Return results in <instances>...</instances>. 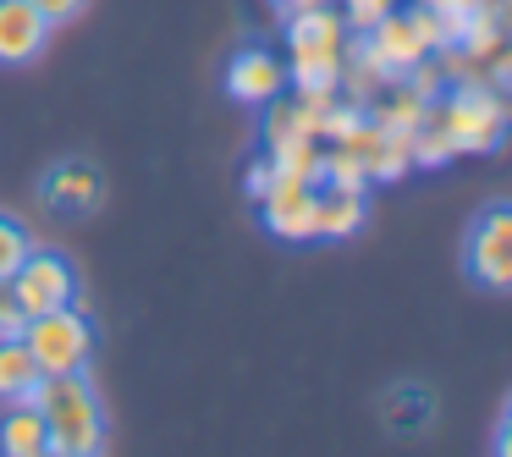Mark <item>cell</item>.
<instances>
[{"label":"cell","mask_w":512,"mask_h":457,"mask_svg":"<svg viewBox=\"0 0 512 457\" xmlns=\"http://www.w3.org/2000/svg\"><path fill=\"white\" fill-rule=\"evenodd\" d=\"M391 12H397V0H342V23H347V34H369V28L386 23Z\"/></svg>","instance_id":"cell-18"},{"label":"cell","mask_w":512,"mask_h":457,"mask_svg":"<svg viewBox=\"0 0 512 457\" xmlns=\"http://www.w3.org/2000/svg\"><path fill=\"white\" fill-rule=\"evenodd\" d=\"M23 325H28V314L12 292V276H0V336H23Z\"/></svg>","instance_id":"cell-19"},{"label":"cell","mask_w":512,"mask_h":457,"mask_svg":"<svg viewBox=\"0 0 512 457\" xmlns=\"http://www.w3.org/2000/svg\"><path fill=\"white\" fill-rule=\"evenodd\" d=\"M347 149L358 155V166H364V177H369V182H397L402 171L413 166L408 133H397V127L375 122V116H364V127H358V133L347 138Z\"/></svg>","instance_id":"cell-12"},{"label":"cell","mask_w":512,"mask_h":457,"mask_svg":"<svg viewBox=\"0 0 512 457\" xmlns=\"http://www.w3.org/2000/svg\"><path fill=\"white\" fill-rule=\"evenodd\" d=\"M226 94L237 105H270L276 94H287V61L265 45H248L226 61Z\"/></svg>","instance_id":"cell-11"},{"label":"cell","mask_w":512,"mask_h":457,"mask_svg":"<svg viewBox=\"0 0 512 457\" xmlns=\"http://www.w3.org/2000/svg\"><path fill=\"white\" fill-rule=\"evenodd\" d=\"M501 430H512V397H507V408H501Z\"/></svg>","instance_id":"cell-25"},{"label":"cell","mask_w":512,"mask_h":457,"mask_svg":"<svg viewBox=\"0 0 512 457\" xmlns=\"http://www.w3.org/2000/svg\"><path fill=\"white\" fill-rule=\"evenodd\" d=\"M276 6H281V17H287V12H309V6H331V0H276Z\"/></svg>","instance_id":"cell-23"},{"label":"cell","mask_w":512,"mask_h":457,"mask_svg":"<svg viewBox=\"0 0 512 457\" xmlns=\"http://www.w3.org/2000/svg\"><path fill=\"white\" fill-rule=\"evenodd\" d=\"M50 45V23L28 0H0V67H28Z\"/></svg>","instance_id":"cell-13"},{"label":"cell","mask_w":512,"mask_h":457,"mask_svg":"<svg viewBox=\"0 0 512 457\" xmlns=\"http://www.w3.org/2000/svg\"><path fill=\"white\" fill-rule=\"evenodd\" d=\"M39 457H78V452H56V446H45V452H39Z\"/></svg>","instance_id":"cell-26"},{"label":"cell","mask_w":512,"mask_h":457,"mask_svg":"<svg viewBox=\"0 0 512 457\" xmlns=\"http://www.w3.org/2000/svg\"><path fill=\"white\" fill-rule=\"evenodd\" d=\"M12 292L17 303H23V314L34 320V314H50V309H67V303L83 298V281L78 270H72L67 254H56V248H28V259L12 270Z\"/></svg>","instance_id":"cell-7"},{"label":"cell","mask_w":512,"mask_h":457,"mask_svg":"<svg viewBox=\"0 0 512 457\" xmlns=\"http://www.w3.org/2000/svg\"><path fill=\"white\" fill-rule=\"evenodd\" d=\"M39 199H45V210H56V215H94L100 199H105V177H100L94 160L67 155L39 177Z\"/></svg>","instance_id":"cell-9"},{"label":"cell","mask_w":512,"mask_h":457,"mask_svg":"<svg viewBox=\"0 0 512 457\" xmlns=\"http://www.w3.org/2000/svg\"><path fill=\"white\" fill-rule=\"evenodd\" d=\"M419 122L435 127V133L446 138L452 160L457 155H501V149H507V133H512L507 100H501V89H496V83H485L479 72L446 83V89L424 105Z\"/></svg>","instance_id":"cell-1"},{"label":"cell","mask_w":512,"mask_h":457,"mask_svg":"<svg viewBox=\"0 0 512 457\" xmlns=\"http://www.w3.org/2000/svg\"><path fill=\"white\" fill-rule=\"evenodd\" d=\"M364 221H369V188L314 177V199H309V237L314 243H342Z\"/></svg>","instance_id":"cell-8"},{"label":"cell","mask_w":512,"mask_h":457,"mask_svg":"<svg viewBox=\"0 0 512 457\" xmlns=\"http://www.w3.org/2000/svg\"><path fill=\"white\" fill-rule=\"evenodd\" d=\"M39 17H45L50 28H61V23H78L83 12H89V0H28Z\"/></svg>","instance_id":"cell-20"},{"label":"cell","mask_w":512,"mask_h":457,"mask_svg":"<svg viewBox=\"0 0 512 457\" xmlns=\"http://www.w3.org/2000/svg\"><path fill=\"white\" fill-rule=\"evenodd\" d=\"M364 45L375 50V61L391 72V78H408V72H413V67H424V61H430L435 50H446V23L430 12V6H419V0H413L408 12L397 6V12L386 17V23L369 28Z\"/></svg>","instance_id":"cell-4"},{"label":"cell","mask_w":512,"mask_h":457,"mask_svg":"<svg viewBox=\"0 0 512 457\" xmlns=\"http://www.w3.org/2000/svg\"><path fill=\"white\" fill-rule=\"evenodd\" d=\"M28 248H34L28 226L17 221V215H6V210H0V276H12V270L28 259Z\"/></svg>","instance_id":"cell-17"},{"label":"cell","mask_w":512,"mask_h":457,"mask_svg":"<svg viewBox=\"0 0 512 457\" xmlns=\"http://www.w3.org/2000/svg\"><path fill=\"white\" fill-rule=\"evenodd\" d=\"M45 446H50V435L34 402H6L0 408V457H39Z\"/></svg>","instance_id":"cell-16"},{"label":"cell","mask_w":512,"mask_h":457,"mask_svg":"<svg viewBox=\"0 0 512 457\" xmlns=\"http://www.w3.org/2000/svg\"><path fill=\"white\" fill-rule=\"evenodd\" d=\"M463 270L485 292H512V199H496L468 221Z\"/></svg>","instance_id":"cell-6"},{"label":"cell","mask_w":512,"mask_h":457,"mask_svg":"<svg viewBox=\"0 0 512 457\" xmlns=\"http://www.w3.org/2000/svg\"><path fill=\"white\" fill-rule=\"evenodd\" d=\"M39 380H45V369L28 353L23 336H0V402H34Z\"/></svg>","instance_id":"cell-15"},{"label":"cell","mask_w":512,"mask_h":457,"mask_svg":"<svg viewBox=\"0 0 512 457\" xmlns=\"http://www.w3.org/2000/svg\"><path fill=\"white\" fill-rule=\"evenodd\" d=\"M496 457H512V430H501V424H496Z\"/></svg>","instance_id":"cell-24"},{"label":"cell","mask_w":512,"mask_h":457,"mask_svg":"<svg viewBox=\"0 0 512 457\" xmlns=\"http://www.w3.org/2000/svg\"><path fill=\"white\" fill-rule=\"evenodd\" d=\"M309 199H314V177L276 171V182H270L265 199H259L265 232L281 237V243H314V237H309Z\"/></svg>","instance_id":"cell-10"},{"label":"cell","mask_w":512,"mask_h":457,"mask_svg":"<svg viewBox=\"0 0 512 457\" xmlns=\"http://www.w3.org/2000/svg\"><path fill=\"white\" fill-rule=\"evenodd\" d=\"M419 6H430L435 17L446 23V45H452V34H457V23H463V12L474 6V0H419Z\"/></svg>","instance_id":"cell-21"},{"label":"cell","mask_w":512,"mask_h":457,"mask_svg":"<svg viewBox=\"0 0 512 457\" xmlns=\"http://www.w3.org/2000/svg\"><path fill=\"white\" fill-rule=\"evenodd\" d=\"M23 342H28V353L39 358L45 375H83L89 358H94V325L78 303H67V309L34 314V320L23 325Z\"/></svg>","instance_id":"cell-5"},{"label":"cell","mask_w":512,"mask_h":457,"mask_svg":"<svg viewBox=\"0 0 512 457\" xmlns=\"http://www.w3.org/2000/svg\"><path fill=\"white\" fill-rule=\"evenodd\" d=\"M34 408L45 419V435L56 452H78V457L105 452V402L94 391L89 369L83 375H45L34 391Z\"/></svg>","instance_id":"cell-3"},{"label":"cell","mask_w":512,"mask_h":457,"mask_svg":"<svg viewBox=\"0 0 512 457\" xmlns=\"http://www.w3.org/2000/svg\"><path fill=\"white\" fill-rule=\"evenodd\" d=\"M380 424H386L391 435H402V441L430 435V424H435V391L424 386V380H397V386H386V397H380Z\"/></svg>","instance_id":"cell-14"},{"label":"cell","mask_w":512,"mask_h":457,"mask_svg":"<svg viewBox=\"0 0 512 457\" xmlns=\"http://www.w3.org/2000/svg\"><path fill=\"white\" fill-rule=\"evenodd\" d=\"M270 182H276V166H270V160L259 155L254 166H248V199L259 204V199H265V188H270Z\"/></svg>","instance_id":"cell-22"},{"label":"cell","mask_w":512,"mask_h":457,"mask_svg":"<svg viewBox=\"0 0 512 457\" xmlns=\"http://www.w3.org/2000/svg\"><path fill=\"white\" fill-rule=\"evenodd\" d=\"M347 23L336 6L287 12V89L292 94H342V50Z\"/></svg>","instance_id":"cell-2"}]
</instances>
